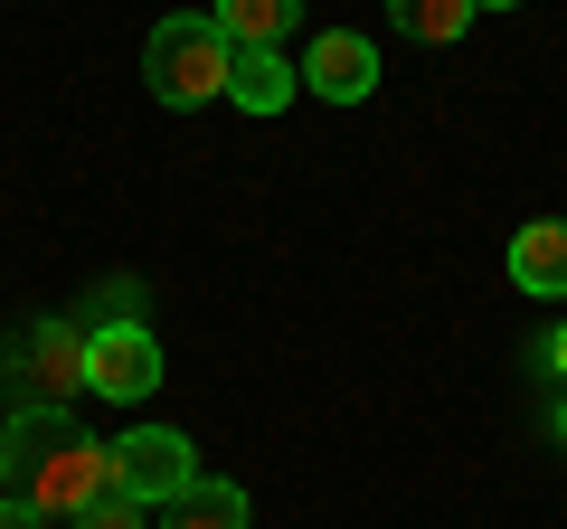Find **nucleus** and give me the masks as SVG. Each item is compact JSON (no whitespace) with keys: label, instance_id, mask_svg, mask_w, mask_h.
I'll list each match as a JSON object with an SVG mask.
<instances>
[{"label":"nucleus","instance_id":"obj_1","mask_svg":"<svg viewBox=\"0 0 567 529\" xmlns=\"http://www.w3.org/2000/svg\"><path fill=\"white\" fill-rule=\"evenodd\" d=\"M227 58L237 48L218 39V20L208 10H181V20H162L152 29V48H142V76H152V95L162 104H208V95H227Z\"/></svg>","mask_w":567,"mask_h":529},{"label":"nucleus","instance_id":"obj_2","mask_svg":"<svg viewBox=\"0 0 567 529\" xmlns=\"http://www.w3.org/2000/svg\"><path fill=\"white\" fill-rule=\"evenodd\" d=\"M20 501L39 510V520H85L95 501H114V445H95V435L48 445L39 464L20 473Z\"/></svg>","mask_w":567,"mask_h":529},{"label":"nucleus","instance_id":"obj_3","mask_svg":"<svg viewBox=\"0 0 567 529\" xmlns=\"http://www.w3.org/2000/svg\"><path fill=\"white\" fill-rule=\"evenodd\" d=\"M85 387H95V397H123V407L152 397V387H162V341H152L133 312L95 322V331H85Z\"/></svg>","mask_w":567,"mask_h":529},{"label":"nucleus","instance_id":"obj_4","mask_svg":"<svg viewBox=\"0 0 567 529\" xmlns=\"http://www.w3.org/2000/svg\"><path fill=\"white\" fill-rule=\"evenodd\" d=\"M189 483H199V464H189V435L181 426H133L114 445V491H123V501L152 510V501H181Z\"/></svg>","mask_w":567,"mask_h":529},{"label":"nucleus","instance_id":"obj_5","mask_svg":"<svg viewBox=\"0 0 567 529\" xmlns=\"http://www.w3.org/2000/svg\"><path fill=\"white\" fill-rule=\"evenodd\" d=\"M10 378L29 387V407H66L85 387V331L76 322H29L10 341Z\"/></svg>","mask_w":567,"mask_h":529},{"label":"nucleus","instance_id":"obj_6","mask_svg":"<svg viewBox=\"0 0 567 529\" xmlns=\"http://www.w3.org/2000/svg\"><path fill=\"white\" fill-rule=\"evenodd\" d=\"M303 85H312V95H331V104H360L369 85H379V58H369L360 29H322V39L303 48Z\"/></svg>","mask_w":567,"mask_h":529},{"label":"nucleus","instance_id":"obj_7","mask_svg":"<svg viewBox=\"0 0 567 529\" xmlns=\"http://www.w3.org/2000/svg\"><path fill=\"white\" fill-rule=\"evenodd\" d=\"M511 284L548 293V303L567 293V218H529L520 237H511Z\"/></svg>","mask_w":567,"mask_h":529},{"label":"nucleus","instance_id":"obj_8","mask_svg":"<svg viewBox=\"0 0 567 529\" xmlns=\"http://www.w3.org/2000/svg\"><path fill=\"white\" fill-rule=\"evenodd\" d=\"M284 95H293L284 48H237V58H227V104H237V114H284Z\"/></svg>","mask_w":567,"mask_h":529},{"label":"nucleus","instance_id":"obj_9","mask_svg":"<svg viewBox=\"0 0 567 529\" xmlns=\"http://www.w3.org/2000/svg\"><path fill=\"white\" fill-rule=\"evenodd\" d=\"M227 48H284V29L303 20V0H208Z\"/></svg>","mask_w":567,"mask_h":529},{"label":"nucleus","instance_id":"obj_10","mask_svg":"<svg viewBox=\"0 0 567 529\" xmlns=\"http://www.w3.org/2000/svg\"><path fill=\"white\" fill-rule=\"evenodd\" d=\"M171 529H246V491L237 483H189L171 501Z\"/></svg>","mask_w":567,"mask_h":529},{"label":"nucleus","instance_id":"obj_11","mask_svg":"<svg viewBox=\"0 0 567 529\" xmlns=\"http://www.w3.org/2000/svg\"><path fill=\"white\" fill-rule=\"evenodd\" d=\"M388 20H398L406 39L445 48V39H464V29H473V0H388Z\"/></svg>","mask_w":567,"mask_h":529},{"label":"nucleus","instance_id":"obj_12","mask_svg":"<svg viewBox=\"0 0 567 529\" xmlns=\"http://www.w3.org/2000/svg\"><path fill=\"white\" fill-rule=\"evenodd\" d=\"M66 435H76V426H66V407H29L20 426L0 435V473H29L48 445H66Z\"/></svg>","mask_w":567,"mask_h":529},{"label":"nucleus","instance_id":"obj_13","mask_svg":"<svg viewBox=\"0 0 567 529\" xmlns=\"http://www.w3.org/2000/svg\"><path fill=\"white\" fill-rule=\"evenodd\" d=\"M76 529H142V501H123V491H114V501H95Z\"/></svg>","mask_w":567,"mask_h":529},{"label":"nucleus","instance_id":"obj_14","mask_svg":"<svg viewBox=\"0 0 567 529\" xmlns=\"http://www.w3.org/2000/svg\"><path fill=\"white\" fill-rule=\"evenodd\" d=\"M539 369H558V378H567V322H558V331L539 341Z\"/></svg>","mask_w":567,"mask_h":529},{"label":"nucleus","instance_id":"obj_15","mask_svg":"<svg viewBox=\"0 0 567 529\" xmlns=\"http://www.w3.org/2000/svg\"><path fill=\"white\" fill-rule=\"evenodd\" d=\"M0 529H48V520H39L29 501H0Z\"/></svg>","mask_w":567,"mask_h":529},{"label":"nucleus","instance_id":"obj_16","mask_svg":"<svg viewBox=\"0 0 567 529\" xmlns=\"http://www.w3.org/2000/svg\"><path fill=\"white\" fill-rule=\"evenodd\" d=\"M473 10H520V0H473Z\"/></svg>","mask_w":567,"mask_h":529},{"label":"nucleus","instance_id":"obj_17","mask_svg":"<svg viewBox=\"0 0 567 529\" xmlns=\"http://www.w3.org/2000/svg\"><path fill=\"white\" fill-rule=\"evenodd\" d=\"M558 445H567V397H558Z\"/></svg>","mask_w":567,"mask_h":529}]
</instances>
